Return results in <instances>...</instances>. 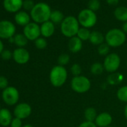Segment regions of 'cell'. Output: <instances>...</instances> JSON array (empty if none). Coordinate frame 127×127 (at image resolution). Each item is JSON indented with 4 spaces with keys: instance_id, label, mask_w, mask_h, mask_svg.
Segmentation results:
<instances>
[{
    "instance_id": "6da1fadb",
    "label": "cell",
    "mask_w": 127,
    "mask_h": 127,
    "mask_svg": "<svg viewBox=\"0 0 127 127\" xmlns=\"http://www.w3.org/2000/svg\"><path fill=\"white\" fill-rule=\"evenodd\" d=\"M52 11L48 4L39 2L35 4L33 9L30 11L31 18L36 23H43L50 20Z\"/></svg>"
},
{
    "instance_id": "7a4b0ae2",
    "label": "cell",
    "mask_w": 127,
    "mask_h": 127,
    "mask_svg": "<svg viewBox=\"0 0 127 127\" xmlns=\"http://www.w3.org/2000/svg\"><path fill=\"white\" fill-rule=\"evenodd\" d=\"M79 29V23L78 19L73 16L65 17L61 24V33L63 35L70 38L77 35Z\"/></svg>"
},
{
    "instance_id": "3957f363",
    "label": "cell",
    "mask_w": 127,
    "mask_h": 127,
    "mask_svg": "<svg viewBox=\"0 0 127 127\" xmlns=\"http://www.w3.org/2000/svg\"><path fill=\"white\" fill-rule=\"evenodd\" d=\"M67 79V71L64 67L57 65L52 68L49 73V80L54 87H61L66 82Z\"/></svg>"
},
{
    "instance_id": "277c9868",
    "label": "cell",
    "mask_w": 127,
    "mask_h": 127,
    "mask_svg": "<svg viewBox=\"0 0 127 127\" xmlns=\"http://www.w3.org/2000/svg\"><path fill=\"white\" fill-rule=\"evenodd\" d=\"M126 33L119 29H113L109 30L105 36L106 43L111 47L120 46L126 42Z\"/></svg>"
},
{
    "instance_id": "5b68a950",
    "label": "cell",
    "mask_w": 127,
    "mask_h": 127,
    "mask_svg": "<svg viewBox=\"0 0 127 127\" xmlns=\"http://www.w3.org/2000/svg\"><path fill=\"white\" fill-rule=\"evenodd\" d=\"M78 21L82 27L88 29L96 25L97 22V17L94 11L86 8L79 12L78 15Z\"/></svg>"
},
{
    "instance_id": "8992f818",
    "label": "cell",
    "mask_w": 127,
    "mask_h": 127,
    "mask_svg": "<svg viewBox=\"0 0 127 127\" xmlns=\"http://www.w3.org/2000/svg\"><path fill=\"white\" fill-rule=\"evenodd\" d=\"M91 81L86 76H74L71 80V88L76 93L84 94L88 92L91 88Z\"/></svg>"
},
{
    "instance_id": "52a82bcc",
    "label": "cell",
    "mask_w": 127,
    "mask_h": 127,
    "mask_svg": "<svg viewBox=\"0 0 127 127\" xmlns=\"http://www.w3.org/2000/svg\"><path fill=\"white\" fill-rule=\"evenodd\" d=\"M2 100L8 105L12 106L17 104L20 99V94L18 90L13 86H8L4 89L2 93Z\"/></svg>"
},
{
    "instance_id": "ba28073f",
    "label": "cell",
    "mask_w": 127,
    "mask_h": 127,
    "mask_svg": "<svg viewBox=\"0 0 127 127\" xmlns=\"http://www.w3.org/2000/svg\"><path fill=\"white\" fill-rule=\"evenodd\" d=\"M120 65V58L117 53H111L106 55L103 66L104 69L108 73H115Z\"/></svg>"
},
{
    "instance_id": "9c48e42d",
    "label": "cell",
    "mask_w": 127,
    "mask_h": 127,
    "mask_svg": "<svg viewBox=\"0 0 127 127\" xmlns=\"http://www.w3.org/2000/svg\"><path fill=\"white\" fill-rule=\"evenodd\" d=\"M16 27L8 20L0 21V39H10L15 35Z\"/></svg>"
},
{
    "instance_id": "30bf717a",
    "label": "cell",
    "mask_w": 127,
    "mask_h": 127,
    "mask_svg": "<svg viewBox=\"0 0 127 127\" xmlns=\"http://www.w3.org/2000/svg\"><path fill=\"white\" fill-rule=\"evenodd\" d=\"M23 34L29 40H36L40 37V27L36 23H30L23 29Z\"/></svg>"
},
{
    "instance_id": "8fae6325",
    "label": "cell",
    "mask_w": 127,
    "mask_h": 127,
    "mask_svg": "<svg viewBox=\"0 0 127 127\" xmlns=\"http://www.w3.org/2000/svg\"><path fill=\"white\" fill-rule=\"evenodd\" d=\"M32 107L26 102L17 104L14 109V115L15 117L23 120L29 117L32 114Z\"/></svg>"
},
{
    "instance_id": "7c38bea8",
    "label": "cell",
    "mask_w": 127,
    "mask_h": 127,
    "mask_svg": "<svg viewBox=\"0 0 127 127\" xmlns=\"http://www.w3.org/2000/svg\"><path fill=\"white\" fill-rule=\"evenodd\" d=\"M13 59L18 64H25L30 59L29 52L25 48H17L13 52Z\"/></svg>"
},
{
    "instance_id": "4fadbf2b",
    "label": "cell",
    "mask_w": 127,
    "mask_h": 127,
    "mask_svg": "<svg viewBox=\"0 0 127 127\" xmlns=\"http://www.w3.org/2000/svg\"><path fill=\"white\" fill-rule=\"evenodd\" d=\"M23 5V0H4L3 6L4 8L11 13H16L20 11Z\"/></svg>"
},
{
    "instance_id": "5bb4252c",
    "label": "cell",
    "mask_w": 127,
    "mask_h": 127,
    "mask_svg": "<svg viewBox=\"0 0 127 127\" xmlns=\"http://www.w3.org/2000/svg\"><path fill=\"white\" fill-rule=\"evenodd\" d=\"M94 123L99 127H107L112 123V117L108 112H102L97 115Z\"/></svg>"
},
{
    "instance_id": "9a60e30c",
    "label": "cell",
    "mask_w": 127,
    "mask_h": 127,
    "mask_svg": "<svg viewBox=\"0 0 127 127\" xmlns=\"http://www.w3.org/2000/svg\"><path fill=\"white\" fill-rule=\"evenodd\" d=\"M12 114L8 108L0 109V125L3 127H8L12 121Z\"/></svg>"
},
{
    "instance_id": "2e32d148",
    "label": "cell",
    "mask_w": 127,
    "mask_h": 127,
    "mask_svg": "<svg viewBox=\"0 0 127 127\" xmlns=\"http://www.w3.org/2000/svg\"><path fill=\"white\" fill-rule=\"evenodd\" d=\"M55 24L51 21H47L42 23L40 26L41 35L44 37H50L55 33Z\"/></svg>"
},
{
    "instance_id": "e0dca14e",
    "label": "cell",
    "mask_w": 127,
    "mask_h": 127,
    "mask_svg": "<svg viewBox=\"0 0 127 127\" xmlns=\"http://www.w3.org/2000/svg\"><path fill=\"white\" fill-rule=\"evenodd\" d=\"M30 19L31 16L26 11H18L14 17L16 23L24 27L30 23Z\"/></svg>"
},
{
    "instance_id": "ac0fdd59",
    "label": "cell",
    "mask_w": 127,
    "mask_h": 127,
    "mask_svg": "<svg viewBox=\"0 0 127 127\" xmlns=\"http://www.w3.org/2000/svg\"><path fill=\"white\" fill-rule=\"evenodd\" d=\"M68 47L71 52H79L82 49V40H81L77 36L73 37L69 40Z\"/></svg>"
},
{
    "instance_id": "d6986e66",
    "label": "cell",
    "mask_w": 127,
    "mask_h": 127,
    "mask_svg": "<svg viewBox=\"0 0 127 127\" xmlns=\"http://www.w3.org/2000/svg\"><path fill=\"white\" fill-rule=\"evenodd\" d=\"M89 40L92 44L99 46L100 44L103 43V42L105 40V37L103 36V34L101 32H99L98 31H94L91 33Z\"/></svg>"
},
{
    "instance_id": "ffe728a7",
    "label": "cell",
    "mask_w": 127,
    "mask_h": 127,
    "mask_svg": "<svg viewBox=\"0 0 127 127\" xmlns=\"http://www.w3.org/2000/svg\"><path fill=\"white\" fill-rule=\"evenodd\" d=\"M114 15L115 18L122 22H127V8L120 6L114 10Z\"/></svg>"
},
{
    "instance_id": "44dd1931",
    "label": "cell",
    "mask_w": 127,
    "mask_h": 127,
    "mask_svg": "<svg viewBox=\"0 0 127 127\" xmlns=\"http://www.w3.org/2000/svg\"><path fill=\"white\" fill-rule=\"evenodd\" d=\"M64 20V16L62 12L58 10H55L52 11L50 15V21L52 22L54 24H61Z\"/></svg>"
},
{
    "instance_id": "7402d4cb",
    "label": "cell",
    "mask_w": 127,
    "mask_h": 127,
    "mask_svg": "<svg viewBox=\"0 0 127 127\" xmlns=\"http://www.w3.org/2000/svg\"><path fill=\"white\" fill-rule=\"evenodd\" d=\"M14 40L16 46H18V48H24L28 43V39L26 37V36L23 34H17L14 36Z\"/></svg>"
},
{
    "instance_id": "603a6c76",
    "label": "cell",
    "mask_w": 127,
    "mask_h": 127,
    "mask_svg": "<svg viewBox=\"0 0 127 127\" xmlns=\"http://www.w3.org/2000/svg\"><path fill=\"white\" fill-rule=\"evenodd\" d=\"M84 114L86 121H89V122H94L98 115L96 113V110L93 107L87 108L85 111Z\"/></svg>"
},
{
    "instance_id": "cb8c5ba5",
    "label": "cell",
    "mask_w": 127,
    "mask_h": 127,
    "mask_svg": "<svg viewBox=\"0 0 127 127\" xmlns=\"http://www.w3.org/2000/svg\"><path fill=\"white\" fill-rule=\"evenodd\" d=\"M123 79V76L118 73H113L108 77V82L111 85H118L122 82Z\"/></svg>"
},
{
    "instance_id": "d4e9b609",
    "label": "cell",
    "mask_w": 127,
    "mask_h": 127,
    "mask_svg": "<svg viewBox=\"0 0 127 127\" xmlns=\"http://www.w3.org/2000/svg\"><path fill=\"white\" fill-rule=\"evenodd\" d=\"M103 70H104V66L99 62L93 64L91 67V73L94 75H96V76L101 75L103 73Z\"/></svg>"
},
{
    "instance_id": "484cf974",
    "label": "cell",
    "mask_w": 127,
    "mask_h": 127,
    "mask_svg": "<svg viewBox=\"0 0 127 127\" xmlns=\"http://www.w3.org/2000/svg\"><path fill=\"white\" fill-rule=\"evenodd\" d=\"M91 32L89 31L88 29L86 28H80L78 33H77V37L81 40H88L90 38L91 36Z\"/></svg>"
},
{
    "instance_id": "4316f807",
    "label": "cell",
    "mask_w": 127,
    "mask_h": 127,
    "mask_svg": "<svg viewBox=\"0 0 127 127\" xmlns=\"http://www.w3.org/2000/svg\"><path fill=\"white\" fill-rule=\"evenodd\" d=\"M117 96L120 101L127 102V85L123 86L118 89L117 92Z\"/></svg>"
},
{
    "instance_id": "83f0119b",
    "label": "cell",
    "mask_w": 127,
    "mask_h": 127,
    "mask_svg": "<svg viewBox=\"0 0 127 127\" xmlns=\"http://www.w3.org/2000/svg\"><path fill=\"white\" fill-rule=\"evenodd\" d=\"M70 55H67V54H65V53H63L61 55H60L58 56V65H61V66H64L66 64L70 62Z\"/></svg>"
},
{
    "instance_id": "f1b7e54d",
    "label": "cell",
    "mask_w": 127,
    "mask_h": 127,
    "mask_svg": "<svg viewBox=\"0 0 127 127\" xmlns=\"http://www.w3.org/2000/svg\"><path fill=\"white\" fill-rule=\"evenodd\" d=\"M34 45L38 49H44L47 46V41L44 37H39L34 40Z\"/></svg>"
},
{
    "instance_id": "f546056e",
    "label": "cell",
    "mask_w": 127,
    "mask_h": 127,
    "mask_svg": "<svg viewBox=\"0 0 127 127\" xmlns=\"http://www.w3.org/2000/svg\"><path fill=\"white\" fill-rule=\"evenodd\" d=\"M88 9L93 11H96L99 9L100 8V2L99 0H90L88 4Z\"/></svg>"
},
{
    "instance_id": "4dcf8cb0",
    "label": "cell",
    "mask_w": 127,
    "mask_h": 127,
    "mask_svg": "<svg viewBox=\"0 0 127 127\" xmlns=\"http://www.w3.org/2000/svg\"><path fill=\"white\" fill-rule=\"evenodd\" d=\"M109 46L106 43H103L98 46V52L100 55H108L109 52Z\"/></svg>"
},
{
    "instance_id": "1f68e13d",
    "label": "cell",
    "mask_w": 127,
    "mask_h": 127,
    "mask_svg": "<svg viewBox=\"0 0 127 127\" xmlns=\"http://www.w3.org/2000/svg\"><path fill=\"white\" fill-rule=\"evenodd\" d=\"M70 71L74 76H79L82 73V67L78 64H74L70 68Z\"/></svg>"
},
{
    "instance_id": "d6a6232c",
    "label": "cell",
    "mask_w": 127,
    "mask_h": 127,
    "mask_svg": "<svg viewBox=\"0 0 127 127\" xmlns=\"http://www.w3.org/2000/svg\"><path fill=\"white\" fill-rule=\"evenodd\" d=\"M0 55H1L2 59L4 61H8L11 58H13V52L8 49H4Z\"/></svg>"
},
{
    "instance_id": "836d02e7",
    "label": "cell",
    "mask_w": 127,
    "mask_h": 127,
    "mask_svg": "<svg viewBox=\"0 0 127 127\" xmlns=\"http://www.w3.org/2000/svg\"><path fill=\"white\" fill-rule=\"evenodd\" d=\"M35 4L34 3V2L32 0H25L23 1V8L26 11H32L33 9V8L34 7Z\"/></svg>"
},
{
    "instance_id": "e575fe53",
    "label": "cell",
    "mask_w": 127,
    "mask_h": 127,
    "mask_svg": "<svg viewBox=\"0 0 127 127\" xmlns=\"http://www.w3.org/2000/svg\"><path fill=\"white\" fill-rule=\"evenodd\" d=\"M8 87V80L4 76H0V89H5Z\"/></svg>"
},
{
    "instance_id": "d590c367",
    "label": "cell",
    "mask_w": 127,
    "mask_h": 127,
    "mask_svg": "<svg viewBox=\"0 0 127 127\" xmlns=\"http://www.w3.org/2000/svg\"><path fill=\"white\" fill-rule=\"evenodd\" d=\"M11 127H23V122L21 119L14 117L12 119V121L10 125Z\"/></svg>"
},
{
    "instance_id": "8d00e7d4",
    "label": "cell",
    "mask_w": 127,
    "mask_h": 127,
    "mask_svg": "<svg viewBox=\"0 0 127 127\" xmlns=\"http://www.w3.org/2000/svg\"><path fill=\"white\" fill-rule=\"evenodd\" d=\"M79 127H97V126L95 124L94 122H89V121H85L82 123Z\"/></svg>"
},
{
    "instance_id": "74e56055",
    "label": "cell",
    "mask_w": 127,
    "mask_h": 127,
    "mask_svg": "<svg viewBox=\"0 0 127 127\" xmlns=\"http://www.w3.org/2000/svg\"><path fill=\"white\" fill-rule=\"evenodd\" d=\"M107 3L109 5H111V6H115V5H117L118 3H119V0H106Z\"/></svg>"
},
{
    "instance_id": "f35d334b",
    "label": "cell",
    "mask_w": 127,
    "mask_h": 127,
    "mask_svg": "<svg viewBox=\"0 0 127 127\" xmlns=\"http://www.w3.org/2000/svg\"><path fill=\"white\" fill-rule=\"evenodd\" d=\"M123 32L124 33H127V22H125L123 25Z\"/></svg>"
},
{
    "instance_id": "ab89813d",
    "label": "cell",
    "mask_w": 127,
    "mask_h": 127,
    "mask_svg": "<svg viewBox=\"0 0 127 127\" xmlns=\"http://www.w3.org/2000/svg\"><path fill=\"white\" fill-rule=\"evenodd\" d=\"M4 50V44L2 41V40L0 39V55L2 52V51Z\"/></svg>"
},
{
    "instance_id": "60d3db41",
    "label": "cell",
    "mask_w": 127,
    "mask_h": 127,
    "mask_svg": "<svg viewBox=\"0 0 127 127\" xmlns=\"http://www.w3.org/2000/svg\"><path fill=\"white\" fill-rule=\"evenodd\" d=\"M124 115H125V117H126V120H127V105H126V107H125V110H124Z\"/></svg>"
},
{
    "instance_id": "b9f144b4",
    "label": "cell",
    "mask_w": 127,
    "mask_h": 127,
    "mask_svg": "<svg viewBox=\"0 0 127 127\" xmlns=\"http://www.w3.org/2000/svg\"><path fill=\"white\" fill-rule=\"evenodd\" d=\"M23 127H33L31 124H26L24 126H23Z\"/></svg>"
},
{
    "instance_id": "7bdbcfd3",
    "label": "cell",
    "mask_w": 127,
    "mask_h": 127,
    "mask_svg": "<svg viewBox=\"0 0 127 127\" xmlns=\"http://www.w3.org/2000/svg\"><path fill=\"white\" fill-rule=\"evenodd\" d=\"M107 127H113V126H107Z\"/></svg>"
},
{
    "instance_id": "ee69618b",
    "label": "cell",
    "mask_w": 127,
    "mask_h": 127,
    "mask_svg": "<svg viewBox=\"0 0 127 127\" xmlns=\"http://www.w3.org/2000/svg\"><path fill=\"white\" fill-rule=\"evenodd\" d=\"M0 109H1V107H0Z\"/></svg>"
},
{
    "instance_id": "f6af8a7d",
    "label": "cell",
    "mask_w": 127,
    "mask_h": 127,
    "mask_svg": "<svg viewBox=\"0 0 127 127\" xmlns=\"http://www.w3.org/2000/svg\"><path fill=\"white\" fill-rule=\"evenodd\" d=\"M126 64H127V62H126Z\"/></svg>"
}]
</instances>
